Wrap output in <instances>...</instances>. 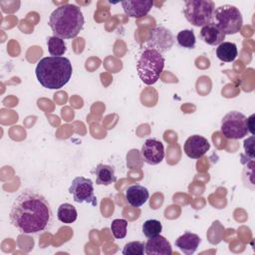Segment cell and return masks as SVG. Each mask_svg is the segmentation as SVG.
Instances as JSON below:
<instances>
[{"instance_id": "cell-25", "label": "cell", "mask_w": 255, "mask_h": 255, "mask_svg": "<svg viewBox=\"0 0 255 255\" xmlns=\"http://www.w3.org/2000/svg\"><path fill=\"white\" fill-rule=\"evenodd\" d=\"M254 135H251L250 137H248L247 139L244 140V149L245 152L247 154V156H249L251 159L254 158Z\"/></svg>"}, {"instance_id": "cell-14", "label": "cell", "mask_w": 255, "mask_h": 255, "mask_svg": "<svg viewBox=\"0 0 255 255\" xmlns=\"http://www.w3.org/2000/svg\"><path fill=\"white\" fill-rule=\"evenodd\" d=\"M149 197V192L146 187L140 184L129 185L126 190V199L128 203L133 207H140Z\"/></svg>"}, {"instance_id": "cell-9", "label": "cell", "mask_w": 255, "mask_h": 255, "mask_svg": "<svg viewBox=\"0 0 255 255\" xmlns=\"http://www.w3.org/2000/svg\"><path fill=\"white\" fill-rule=\"evenodd\" d=\"M147 43L150 49H154L159 53H164L170 50L173 46L174 37L168 29L162 26H157L150 31V37Z\"/></svg>"}, {"instance_id": "cell-8", "label": "cell", "mask_w": 255, "mask_h": 255, "mask_svg": "<svg viewBox=\"0 0 255 255\" xmlns=\"http://www.w3.org/2000/svg\"><path fill=\"white\" fill-rule=\"evenodd\" d=\"M69 193L73 195L77 203L87 202L93 206L97 205V197L94 192V183L90 178L77 176L72 180L69 187Z\"/></svg>"}, {"instance_id": "cell-3", "label": "cell", "mask_w": 255, "mask_h": 255, "mask_svg": "<svg viewBox=\"0 0 255 255\" xmlns=\"http://www.w3.org/2000/svg\"><path fill=\"white\" fill-rule=\"evenodd\" d=\"M85 23L81 8L75 4H64L50 15L49 26L54 36L61 39H72L78 36Z\"/></svg>"}, {"instance_id": "cell-1", "label": "cell", "mask_w": 255, "mask_h": 255, "mask_svg": "<svg viewBox=\"0 0 255 255\" xmlns=\"http://www.w3.org/2000/svg\"><path fill=\"white\" fill-rule=\"evenodd\" d=\"M11 224L24 234H38L49 229L53 211L47 198L33 189H24L15 198L9 213Z\"/></svg>"}, {"instance_id": "cell-20", "label": "cell", "mask_w": 255, "mask_h": 255, "mask_svg": "<svg viewBox=\"0 0 255 255\" xmlns=\"http://www.w3.org/2000/svg\"><path fill=\"white\" fill-rule=\"evenodd\" d=\"M47 45L50 55L54 57H61L67 51V47L64 40L56 36L49 37L47 40Z\"/></svg>"}, {"instance_id": "cell-13", "label": "cell", "mask_w": 255, "mask_h": 255, "mask_svg": "<svg viewBox=\"0 0 255 255\" xmlns=\"http://www.w3.org/2000/svg\"><path fill=\"white\" fill-rule=\"evenodd\" d=\"M125 13L131 18H141L145 16L153 6V2L150 0H134L122 2Z\"/></svg>"}, {"instance_id": "cell-19", "label": "cell", "mask_w": 255, "mask_h": 255, "mask_svg": "<svg viewBox=\"0 0 255 255\" xmlns=\"http://www.w3.org/2000/svg\"><path fill=\"white\" fill-rule=\"evenodd\" d=\"M57 217L61 222L66 224H71L77 220L78 212L74 205L65 202L58 207Z\"/></svg>"}, {"instance_id": "cell-21", "label": "cell", "mask_w": 255, "mask_h": 255, "mask_svg": "<svg viewBox=\"0 0 255 255\" xmlns=\"http://www.w3.org/2000/svg\"><path fill=\"white\" fill-rule=\"evenodd\" d=\"M176 41L180 47L193 49L195 47L196 39L192 30H181L176 35Z\"/></svg>"}, {"instance_id": "cell-24", "label": "cell", "mask_w": 255, "mask_h": 255, "mask_svg": "<svg viewBox=\"0 0 255 255\" xmlns=\"http://www.w3.org/2000/svg\"><path fill=\"white\" fill-rule=\"evenodd\" d=\"M145 244L140 241H131L125 245L123 249L124 255H143Z\"/></svg>"}, {"instance_id": "cell-23", "label": "cell", "mask_w": 255, "mask_h": 255, "mask_svg": "<svg viewBox=\"0 0 255 255\" xmlns=\"http://www.w3.org/2000/svg\"><path fill=\"white\" fill-rule=\"evenodd\" d=\"M128 221L126 219H114L111 223V230L116 239H123L127 235Z\"/></svg>"}, {"instance_id": "cell-12", "label": "cell", "mask_w": 255, "mask_h": 255, "mask_svg": "<svg viewBox=\"0 0 255 255\" xmlns=\"http://www.w3.org/2000/svg\"><path fill=\"white\" fill-rule=\"evenodd\" d=\"M144 253L147 255H171L172 248L169 241L159 234L148 238L144 246Z\"/></svg>"}, {"instance_id": "cell-5", "label": "cell", "mask_w": 255, "mask_h": 255, "mask_svg": "<svg viewBox=\"0 0 255 255\" xmlns=\"http://www.w3.org/2000/svg\"><path fill=\"white\" fill-rule=\"evenodd\" d=\"M215 5L210 0H187L183 13L186 20L196 27H203L213 22Z\"/></svg>"}, {"instance_id": "cell-4", "label": "cell", "mask_w": 255, "mask_h": 255, "mask_svg": "<svg viewBox=\"0 0 255 255\" xmlns=\"http://www.w3.org/2000/svg\"><path fill=\"white\" fill-rule=\"evenodd\" d=\"M165 59L161 53L147 48L140 54L136 63V72L145 85L155 84L164 68Z\"/></svg>"}, {"instance_id": "cell-10", "label": "cell", "mask_w": 255, "mask_h": 255, "mask_svg": "<svg viewBox=\"0 0 255 255\" xmlns=\"http://www.w3.org/2000/svg\"><path fill=\"white\" fill-rule=\"evenodd\" d=\"M140 153L146 163L155 165L162 161L164 157V147L161 141L155 138H148L141 145Z\"/></svg>"}, {"instance_id": "cell-26", "label": "cell", "mask_w": 255, "mask_h": 255, "mask_svg": "<svg viewBox=\"0 0 255 255\" xmlns=\"http://www.w3.org/2000/svg\"><path fill=\"white\" fill-rule=\"evenodd\" d=\"M254 115H251L249 118H247V128L248 132H250L252 135H254Z\"/></svg>"}, {"instance_id": "cell-7", "label": "cell", "mask_w": 255, "mask_h": 255, "mask_svg": "<svg viewBox=\"0 0 255 255\" xmlns=\"http://www.w3.org/2000/svg\"><path fill=\"white\" fill-rule=\"evenodd\" d=\"M221 132L228 139H240L248 133L247 118L240 112L231 111L221 120Z\"/></svg>"}, {"instance_id": "cell-18", "label": "cell", "mask_w": 255, "mask_h": 255, "mask_svg": "<svg viewBox=\"0 0 255 255\" xmlns=\"http://www.w3.org/2000/svg\"><path fill=\"white\" fill-rule=\"evenodd\" d=\"M237 46L232 42H222L216 48V56L223 62H233L237 58Z\"/></svg>"}, {"instance_id": "cell-6", "label": "cell", "mask_w": 255, "mask_h": 255, "mask_svg": "<svg viewBox=\"0 0 255 255\" xmlns=\"http://www.w3.org/2000/svg\"><path fill=\"white\" fill-rule=\"evenodd\" d=\"M214 23L225 35L238 33L243 25L242 14L239 9L233 5H221L214 10Z\"/></svg>"}, {"instance_id": "cell-11", "label": "cell", "mask_w": 255, "mask_h": 255, "mask_svg": "<svg viewBox=\"0 0 255 255\" xmlns=\"http://www.w3.org/2000/svg\"><path fill=\"white\" fill-rule=\"evenodd\" d=\"M209 148H210V143L207 140V138L199 134H193L189 136L185 140L183 145L185 154L188 157L194 158V159H197L203 156L208 151Z\"/></svg>"}, {"instance_id": "cell-2", "label": "cell", "mask_w": 255, "mask_h": 255, "mask_svg": "<svg viewBox=\"0 0 255 255\" xmlns=\"http://www.w3.org/2000/svg\"><path fill=\"white\" fill-rule=\"evenodd\" d=\"M73 73L71 61L66 57L42 58L35 68L38 82L46 89L59 90L70 81Z\"/></svg>"}, {"instance_id": "cell-15", "label": "cell", "mask_w": 255, "mask_h": 255, "mask_svg": "<svg viewBox=\"0 0 255 255\" xmlns=\"http://www.w3.org/2000/svg\"><path fill=\"white\" fill-rule=\"evenodd\" d=\"M199 35L204 43L211 46L221 44L222 42H224L223 40L226 36L214 22L203 26L200 30Z\"/></svg>"}, {"instance_id": "cell-17", "label": "cell", "mask_w": 255, "mask_h": 255, "mask_svg": "<svg viewBox=\"0 0 255 255\" xmlns=\"http://www.w3.org/2000/svg\"><path fill=\"white\" fill-rule=\"evenodd\" d=\"M96 176V184L98 185H110L117 180L115 168L112 165L99 163L91 171Z\"/></svg>"}, {"instance_id": "cell-16", "label": "cell", "mask_w": 255, "mask_h": 255, "mask_svg": "<svg viewBox=\"0 0 255 255\" xmlns=\"http://www.w3.org/2000/svg\"><path fill=\"white\" fill-rule=\"evenodd\" d=\"M200 237L191 232H185L175 240V246L186 255L193 254L200 243Z\"/></svg>"}, {"instance_id": "cell-22", "label": "cell", "mask_w": 255, "mask_h": 255, "mask_svg": "<svg viewBox=\"0 0 255 255\" xmlns=\"http://www.w3.org/2000/svg\"><path fill=\"white\" fill-rule=\"evenodd\" d=\"M162 230L161 222L156 219H148L142 224V233L146 238H151L159 235Z\"/></svg>"}]
</instances>
